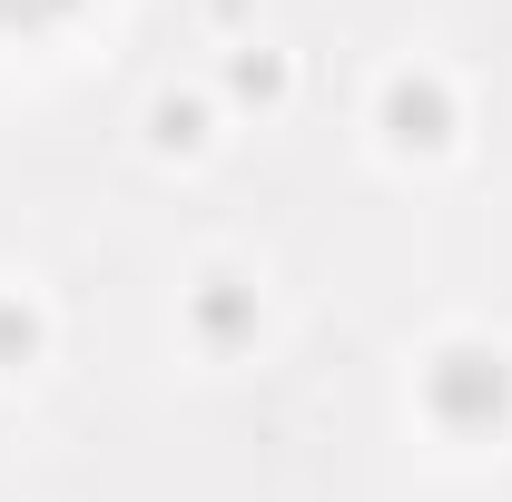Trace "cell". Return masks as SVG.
Returning a JSON list of instances; mask_svg holds the SVG:
<instances>
[{
  "mask_svg": "<svg viewBox=\"0 0 512 502\" xmlns=\"http://www.w3.org/2000/svg\"><path fill=\"white\" fill-rule=\"evenodd\" d=\"M40 10H60V0H0V20H40Z\"/></svg>",
  "mask_w": 512,
  "mask_h": 502,
  "instance_id": "obj_1",
  "label": "cell"
}]
</instances>
